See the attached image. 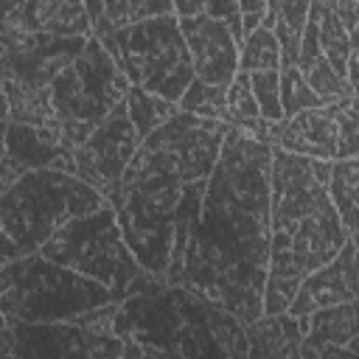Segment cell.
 I'll use <instances>...</instances> for the list:
<instances>
[{
	"mask_svg": "<svg viewBox=\"0 0 359 359\" xmlns=\"http://www.w3.org/2000/svg\"><path fill=\"white\" fill-rule=\"evenodd\" d=\"M123 104H126L129 121H132V126H135V132H137L140 140H143L146 135H151L157 126H163L165 121H171V118L180 112L177 104H171V101H165V98H160V95H151V93L140 90V87H132V84H129V90H126Z\"/></svg>",
	"mask_w": 359,
	"mask_h": 359,
	"instance_id": "18",
	"label": "cell"
},
{
	"mask_svg": "<svg viewBox=\"0 0 359 359\" xmlns=\"http://www.w3.org/2000/svg\"><path fill=\"white\" fill-rule=\"evenodd\" d=\"M0 194H3V191H0Z\"/></svg>",
	"mask_w": 359,
	"mask_h": 359,
	"instance_id": "31",
	"label": "cell"
},
{
	"mask_svg": "<svg viewBox=\"0 0 359 359\" xmlns=\"http://www.w3.org/2000/svg\"><path fill=\"white\" fill-rule=\"evenodd\" d=\"M104 205L107 199L79 177L39 168L22 174L0 194V227L25 255H31L39 252L62 224Z\"/></svg>",
	"mask_w": 359,
	"mask_h": 359,
	"instance_id": "4",
	"label": "cell"
},
{
	"mask_svg": "<svg viewBox=\"0 0 359 359\" xmlns=\"http://www.w3.org/2000/svg\"><path fill=\"white\" fill-rule=\"evenodd\" d=\"M266 17L272 20V36L280 48V67H294L309 17V3H269Z\"/></svg>",
	"mask_w": 359,
	"mask_h": 359,
	"instance_id": "15",
	"label": "cell"
},
{
	"mask_svg": "<svg viewBox=\"0 0 359 359\" xmlns=\"http://www.w3.org/2000/svg\"><path fill=\"white\" fill-rule=\"evenodd\" d=\"M331 3V11L337 14V20L342 22V28H345V34H348V39L359 48V28H356V22H359V0H328Z\"/></svg>",
	"mask_w": 359,
	"mask_h": 359,
	"instance_id": "24",
	"label": "cell"
},
{
	"mask_svg": "<svg viewBox=\"0 0 359 359\" xmlns=\"http://www.w3.org/2000/svg\"><path fill=\"white\" fill-rule=\"evenodd\" d=\"M266 8H269V3H264V0H252V3H238V11H241V31H244V36H247L250 31H255V28L261 25V20H264Z\"/></svg>",
	"mask_w": 359,
	"mask_h": 359,
	"instance_id": "25",
	"label": "cell"
},
{
	"mask_svg": "<svg viewBox=\"0 0 359 359\" xmlns=\"http://www.w3.org/2000/svg\"><path fill=\"white\" fill-rule=\"evenodd\" d=\"M112 39V62L123 70L132 87L177 104L185 87L194 81V67L174 14L151 17L132 28L115 31Z\"/></svg>",
	"mask_w": 359,
	"mask_h": 359,
	"instance_id": "7",
	"label": "cell"
},
{
	"mask_svg": "<svg viewBox=\"0 0 359 359\" xmlns=\"http://www.w3.org/2000/svg\"><path fill=\"white\" fill-rule=\"evenodd\" d=\"M115 303L118 300L107 286L65 269L39 252L22 255L0 269V314L22 325L81 320Z\"/></svg>",
	"mask_w": 359,
	"mask_h": 359,
	"instance_id": "2",
	"label": "cell"
},
{
	"mask_svg": "<svg viewBox=\"0 0 359 359\" xmlns=\"http://www.w3.org/2000/svg\"><path fill=\"white\" fill-rule=\"evenodd\" d=\"M3 328H6V317L0 314V331H3Z\"/></svg>",
	"mask_w": 359,
	"mask_h": 359,
	"instance_id": "30",
	"label": "cell"
},
{
	"mask_svg": "<svg viewBox=\"0 0 359 359\" xmlns=\"http://www.w3.org/2000/svg\"><path fill=\"white\" fill-rule=\"evenodd\" d=\"M0 121H8V101H6L3 87H0Z\"/></svg>",
	"mask_w": 359,
	"mask_h": 359,
	"instance_id": "28",
	"label": "cell"
},
{
	"mask_svg": "<svg viewBox=\"0 0 359 359\" xmlns=\"http://www.w3.org/2000/svg\"><path fill=\"white\" fill-rule=\"evenodd\" d=\"M356 95L297 112L266 126V146L309 160H351L359 151Z\"/></svg>",
	"mask_w": 359,
	"mask_h": 359,
	"instance_id": "8",
	"label": "cell"
},
{
	"mask_svg": "<svg viewBox=\"0 0 359 359\" xmlns=\"http://www.w3.org/2000/svg\"><path fill=\"white\" fill-rule=\"evenodd\" d=\"M300 76L303 81L309 84V90L323 101V104H331V101H339V98H348V95H356V90L331 70V65L325 62V56H314L306 67H300Z\"/></svg>",
	"mask_w": 359,
	"mask_h": 359,
	"instance_id": "21",
	"label": "cell"
},
{
	"mask_svg": "<svg viewBox=\"0 0 359 359\" xmlns=\"http://www.w3.org/2000/svg\"><path fill=\"white\" fill-rule=\"evenodd\" d=\"M121 359H140V356H137V351H135V356H129V353H121Z\"/></svg>",
	"mask_w": 359,
	"mask_h": 359,
	"instance_id": "29",
	"label": "cell"
},
{
	"mask_svg": "<svg viewBox=\"0 0 359 359\" xmlns=\"http://www.w3.org/2000/svg\"><path fill=\"white\" fill-rule=\"evenodd\" d=\"M294 328L297 323L286 314L255 320L250 331V359H289L292 348L300 345V339H292L297 334Z\"/></svg>",
	"mask_w": 359,
	"mask_h": 359,
	"instance_id": "14",
	"label": "cell"
},
{
	"mask_svg": "<svg viewBox=\"0 0 359 359\" xmlns=\"http://www.w3.org/2000/svg\"><path fill=\"white\" fill-rule=\"evenodd\" d=\"M280 67V48L269 28L258 25L238 45V70L241 73H269Z\"/></svg>",
	"mask_w": 359,
	"mask_h": 359,
	"instance_id": "19",
	"label": "cell"
},
{
	"mask_svg": "<svg viewBox=\"0 0 359 359\" xmlns=\"http://www.w3.org/2000/svg\"><path fill=\"white\" fill-rule=\"evenodd\" d=\"M22 255H25V252H22V250L8 238V233L0 227V269H3V266H8L11 261L22 258Z\"/></svg>",
	"mask_w": 359,
	"mask_h": 359,
	"instance_id": "27",
	"label": "cell"
},
{
	"mask_svg": "<svg viewBox=\"0 0 359 359\" xmlns=\"http://www.w3.org/2000/svg\"><path fill=\"white\" fill-rule=\"evenodd\" d=\"M140 137L129 121L126 104L121 101L95 129L93 135L73 151V168L76 177L90 185L95 194H101L107 202L115 194Z\"/></svg>",
	"mask_w": 359,
	"mask_h": 359,
	"instance_id": "10",
	"label": "cell"
},
{
	"mask_svg": "<svg viewBox=\"0 0 359 359\" xmlns=\"http://www.w3.org/2000/svg\"><path fill=\"white\" fill-rule=\"evenodd\" d=\"M90 39V36H87ZM87 39H62L50 34H0V87L3 93L45 90L59 70H65Z\"/></svg>",
	"mask_w": 359,
	"mask_h": 359,
	"instance_id": "9",
	"label": "cell"
},
{
	"mask_svg": "<svg viewBox=\"0 0 359 359\" xmlns=\"http://www.w3.org/2000/svg\"><path fill=\"white\" fill-rule=\"evenodd\" d=\"M180 34L194 67V79L216 87H227L238 73V45L233 42L224 22L205 14L177 20Z\"/></svg>",
	"mask_w": 359,
	"mask_h": 359,
	"instance_id": "11",
	"label": "cell"
},
{
	"mask_svg": "<svg viewBox=\"0 0 359 359\" xmlns=\"http://www.w3.org/2000/svg\"><path fill=\"white\" fill-rule=\"evenodd\" d=\"M311 11L317 17V42H320L323 56L331 65V70L345 79V67H348V59L356 53V45L348 39V34H345L342 22L337 20V14L331 11V3L328 0L311 3Z\"/></svg>",
	"mask_w": 359,
	"mask_h": 359,
	"instance_id": "16",
	"label": "cell"
},
{
	"mask_svg": "<svg viewBox=\"0 0 359 359\" xmlns=\"http://www.w3.org/2000/svg\"><path fill=\"white\" fill-rule=\"evenodd\" d=\"M278 95H280V112L283 118H294L297 112L323 107V101L309 90L297 67H280L278 70Z\"/></svg>",
	"mask_w": 359,
	"mask_h": 359,
	"instance_id": "22",
	"label": "cell"
},
{
	"mask_svg": "<svg viewBox=\"0 0 359 359\" xmlns=\"http://www.w3.org/2000/svg\"><path fill=\"white\" fill-rule=\"evenodd\" d=\"M224 93L227 87H216V84H205L194 79L180 95L177 109L194 118H205V121H224Z\"/></svg>",
	"mask_w": 359,
	"mask_h": 359,
	"instance_id": "20",
	"label": "cell"
},
{
	"mask_svg": "<svg viewBox=\"0 0 359 359\" xmlns=\"http://www.w3.org/2000/svg\"><path fill=\"white\" fill-rule=\"evenodd\" d=\"M129 81L112 56L90 36L81 53L53 76L48 84V98L53 109V126H45L56 135L65 151H76L93 129L126 98Z\"/></svg>",
	"mask_w": 359,
	"mask_h": 359,
	"instance_id": "3",
	"label": "cell"
},
{
	"mask_svg": "<svg viewBox=\"0 0 359 359\" xmlns=\"http://www.w3.org/2000/svg\"><path fill=\"white\" fill-rule=\"evenodd\" d=\"M39 255L107 286L115 300L129 294L137 275L143 272L129 247L123 244L109 205L62 224L42 244Z\"/></svg>",
	"mask_w": 359,
	"mask_h": 359,
	"instance_id": "6",
	"label": "cell"
},
{
	"mask_svg": "<svg viewBox=\"0 0 359 359\" xmlns=\"http://www.w3.org/2000/svg\"><path fill=\"white\" fill-rule=\"evenodd\" d=\"M227 129L230 126L224 121H205L177 112L137 143L118 185L137 180H168L177 185L205 182L219 160Z\"/></svg>",
	"mask_w": 359,
	"mask_h": 359,
	"instance_id": "5",
	"label": "cell"
},
{
	"mask_svg": "<svg viewBox=\"0 0 359 359\" xmlns=\"http://www.w3.org/2000/svg\"><path fill=\"white\" fill-rule=\"evenodd\" d=\"M272 146L230 126L205 182L199 219L188 233L171 283H185L241 323L261 320L269 255Z\"/></svg>",
	"mask_w": 359,
	"mask_h": 359,
	"instance_id": "1",
	"label": "cell"
},
{
	"mask_svg": "<svg viewBox=\"0 0 359 359\" xmlns=\"http://www.w3.org/2000/svg\"><path fill=\"white\" fill-rule=\"evenodd\" d=\"M6 126H8V121H0V191H6L14 180H20L8 160V151H6Z\"/></svg>",
	"mask_w": 359,
	"mask_h": 359,
	"instance_id": "26",
	"label": "cell"
},
{
	"mask_svg": "<svg viewBox=\"0 0 359 359\" xmlns=\"http://www.w3.org/2000/svg\"><path fill=\"white\" fill-rule=\"evenodd\" d=\"M250 87H252V95H255V104H258L261 118L269 121V123L283 121L280 95H278V70H269V73H250Z\"/></svg>",
	"mask_w": 359,
	"mask_h": 359,
	"instance_id": "23",
	"label": "cell"
},
{
	"mask_svg": "<svg viewBox=\"0 0 359 359\" xmlns=\"http://www.w3.org/2000/svg\"><path fill=\"white\" fill-rule=\"evenodd\" d=\"M353 300H356V238H348L334 261H328L300 283L294 300L286 309V317L297 320Z\"/></svg>",
	"mask_w": 359,
	"mask_h": 359,
	"instance_id": "12",
	"label": "cell"
},
{
	"mask_svg": "<svg viewBox=\"0 0 359 359\" xmlns=\"http://www.w3.org/2000/svg\"><path fill=\"white\" fill-rule=\"evenodd\" d=\"M356 188H359V163L356 157L351 160H334L331 163V174H328V199L345 227V233L351 238H356Z\"/></svg>",
	"mask_w": 359,
	"mask_h": 359,
	"instance_id": "17",
	"label": "cell"
},
{
	"mask_svg": "<svg viewBox=\"0 0 359 359\" xmlns=\"http://www.w3.org/2000/svg\"><path fill=\"white\" fill-rule=\"evenodd\" d=\"M294 323L306 334V339H300V353H314L320 348H339V345L353 348V337H356V306L353 303H339L334 309L297 317Z\"/></svg>",
	"mask_w": 359,
	"mask_h": 359,
	"instance_id": "13",
	"label": "cell"
}]
</instances>
